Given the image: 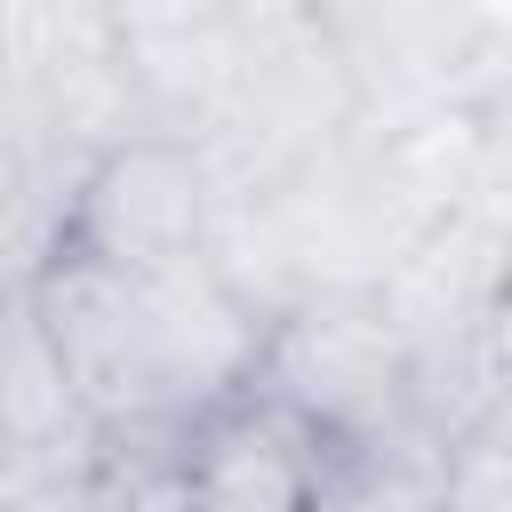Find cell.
I'll list each match as a JSON object with an SVG mask.
<instances>
[{"label": "cell", "mask_w": 512, "mask_h": 512, "mask_svg": "<svg viewBox=\"0 0 512 512\" xmlns=\"http://www.w3.org/2000/svg\"><path fill=\"white\" fill-rule=\"evenodd\" d=\"M488 400H496V424H512V288H504L496 328H488Z\"/></svg>", "instance_id": "ba28073f"}, {"label": "cell", "mask_w": 512, "mask_h": 512, "mask_svg": "<svg viewBox=\"0 0 512 512\" xmlns=\"http://www.w3.org/2000/svg\"><path fill=\"white\" fill-rule=\"evenodd\" d=\"M464 440L432 416H400L384 432L312 440V496L304 512H456Z\"/></svg>", "instance_id": "5b68a950"}, {"label": "cell", "mask_w": 512, "mask_h": 512, "mask_svg": "<svg viewBox=\"0 0 512 512\" xmlns=\"http://www.w3.org/2000/svg\"><path fill=\"white\" fill-rule=\"evenodd\" d=\"M24 296L96 440L192 424L256 376L264 320L216 264L136 280L88 256H48Z\"/></svg>", "instance_id": "6da1fadb"}, {"label": "cell", "mask_w": 512, "mask_h": 512, "mask_svg": "<svg viewBox=\"0 0 512 512\" xmlns=\"http://www.w3.org/2000/svg\"><path fill=\"white\" fill-rule=\"evenodd\" d=\"M216 232H224V168L208 160V144L136 128L80 168L56 256H88V264H112V272H136V280H168V272L208 264Z\"/></svg>", "instance_id": "277c9868"}, {"label": "cell", "mask_w": 512, "mask_h": 512, "mask_svg": "<svg viewBox=\"0 0 512 512\" xmlns=\"http://www.w3.org/2000/svg\"><path fill=\"white\" fill-rule=\"evenodd\" d=\"M96 448L40 320H32V296L16 280H0V480L24 488L56 464H80Z\"/></svg>", "instance_id": "8992f818"}, {"label": "cell", "mask_w": 512, "mask_h": 512, "mask_svg": "<svg viewBox=\"0 0 512 512\" xmlns=\"http://www.w3.org/2000/svg\"><path fill=\"white\" fill-rule=\"evenodd\" d=\"M0 512H16V488H8V480H0Z\"/></svg>", "instance_id": "9c48e42d"}, {"label": "cell", "mask_w": 512, "mask_h": 512, "mask_svg": "<svg viewBox=\"0 0 512 512\" xmlns=\"http://www.w3.org/2000/svg\"><path fill=\"white\" fill-rule=\"evenodd\" d=\"M248 392L272 400L280 416H296L312 440H352V432L424 416L400 328L384 320L376 288H320V296H296L288 312H272Z\"/></svg>", "instance_id": "3957f363"}, {"label": "cell", "mask_w": 512, "mask_h": 512, "mask_svg": "<svg viewBox=\"0 0 512 512\" xmlns=\"http://www.w3.org/2000/svg\"><path fill=\"white\" fill-rule=\"evenodd\" d=\"M136 88L112 0L0 8V152L80 176L96 152L136 136Z\"/></svg>", "instance_id": "7a4b0ae2"}, {"label": "cell", "mask_w": 512, "mask_h": 512, "mask_svg": "<svg viewBox=\"0 0 512 512\" xmlns=\"http://www.w3.org/2000/svg\"><path fill=\"white\" fill-rule=\"evenodd\" d=\"M16 512H136V496L104 472V456L88 448L80 464H56V472H40V480H24L16 488Z\"/></svg>", "instance_id": "52a82bcc"}]
</instances>
